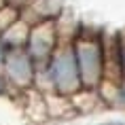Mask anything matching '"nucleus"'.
<instances>
[{
    "mask_svg": "<svg viewBox=\"0 0 125 125\" xmlns=\"http://www.w3.org/2000/svg\"><path fill=\"white\" fill-rule=\"evenodd\" d=\"M72 51L79 68L81 85L87 89L98 87L104 81V55H102V36L93 32H79L72 40Z\"/></svg>",
    "mask_w": 125,
    "mask_h": 125,
    "instance_id": "f257e3e1",
    "label": "nucleus"
},
{
    "mask_svg": "<svg viewBox=\"0 0 125 125\" xmlns=\"http://www.w3.org/2000/svg\"><path fill=\"white\" fill-rule=\"evenodd\" d=\"M47 76H49L51 87L62 95H72L81 89V76L76 68V59H74L72 42H64L53 51L47 64Z\"/></svg>",
    "mask_w": 125,
    "mask_h": 125,
    "instance_id": "f03ea898",
    "label": "nucleus"
},
{
    "mask_svg": "<svg viewBox=\"0 0 125 125\" xmlns=\"http://www.w3.org/2000/svg\"><path fill=\"white\" fill-rule=\"evenodd\" d=\"M57 49V32L55 21H40L30 26V36L26 42V53L32 59L34 68H47L53 51Z\"/></svg>",
    "mask_w": 125,
    "mask_h": 125,
    "instance_id": "7ed1b4c3",
    "label": "nucleus"
},
{
    "mask_svg": "<svg viewBox=\"0 0 125 125\" xmlns=\"http://www.w3.org/2000/svg\"><path fill=\"white\" fill-rule=\"evenodd\" d=\"M4 70L7 76L13 81L17 87H28L34 81V64L28 57L26 49H15V51L4 53Z\"/></svg>",
    "mask_w": 125,
    "mask_h": 125,
    "instance_id": "20e7f679",
    "label": "nucleus"
},
{
    "mask_svg": "<svg viewBox=\"0 0 125 125\" xmlns=\"http://www.w3.org/2000/svg\"><path fill=\"white\" fill-rule=\"evenodd\" d=\"M62 13V0H34L30 7L19 11V19L28 26L40 23V21H53Z\"/></svg>",
    "mask_w": 125,
    "mask_h": 125,
    "instance_id": "39448f33",
    "label": "nucleus"
},
{
    "mask_svg": "<svg viewBox=\"0 0 125 125\" xmlns=\"http://www.w3.org/2000/svg\"><path fill=\"white\" fill-rule=\"evenodd\" d=\"M28 36H30V26L23 19H17L11 28H7L0 34V40H2L4 51H15V49H23L26 47Z\"/></svg>",
    "mask_w": 125,
    "mask_h": 125,
    "instance_id": "423d86ee",
    "label": "nucleus"
},
{
    "mask_svg": "<svg viewBox=\"0 0 125 125\" xmlns=\"http://www.w3.org/2000/svg\"><path fill=\"white\" fill-rule=\"evenodd\" d=\"M17 19H19V11H17V9L9 7V4L4 9H0V34L4 32L7 28H11Z\"/></svg>",
    "mask_w": 125,
    "mask_h": 125,
    "instance_id": "0eeeda50",
    "label": "nucleus"
},
{
    "mask_svg": "<svg viewBox=\"0 0 125 125\" xmlns=\"http://www.w3.org/2000/svg\"><path fill=\"white\" fill-rule=\"evenodd\" d=\"M34 0H7V4L9 7H13V9H17V11H23L26 7H30Z\"/></svg>",
    "mask_w": 125,
    "mask_h": 125,
    "instance_id": "6e6552de",
    "label": "nucleus"
},
{
    "mask_svg": "<svg viewBox=\"0 0 125 125\" xmlns=\"http://www.w3.org/2000/svg\"><path fill=\"white\" fill-rule=\"evenodd\" d=\"M121 68H123V74H125V40L121 38Z\"/></svg>",
    "mask_w": 125,
    "mask_h": 125,
    "instance_id": "1a4fd4ad",
    "label": "nucleus"
},
{
    "mask_svg": "<svg viewBox=\"0 0 125 125\" xmlns=\"http://www.w3.org/2000/svg\"><path fill=\"white\" fill-rule=\"evenodd\" d=\"M4 47H2V40H0V68H2V64H4Z\"/></svg>",
    "mask_w": 125,
    "mask_h": 125,
    "instance_id": "9d476101",
    "label": "nucleus"
},
{
    "mask_svg": "<svg viewBox=\"0 0 125 125\" xmlns=\"http://www.w3.org/2000/svg\"><path fill=\"white\" fill-rule=\"evenodd\" d=\"M119 100H121V102H125V85L119 87Z\"/></svg>",
    "mask_w": 125,
    "mask_h": 125,
    "instance_id": "9b49d317",
    "label": "nucleus"
},
{
    "mask_svg": "<svg viewBox=\"0 0 125 125\" xmlns=\"http://www.w3.org/2000/svg\"><path fill=\"white\" fill-rule=\"evenodd\" d=\"M7 7V0H0V9H4Z\"/></svg>",
    "mask_w": 125,
    "mask_h": 125,
    "instance_id": "f8f14e48",
    "label": "nucleus"
},
{
    "mask_svg": "<svg viewBox=\"0 0 125 125\" xmlns=\"http://www.w3.org/2000/svg\"><path fill=\"white\" fill-rule=\"evenodd\" d=\"M0 91H2V83H0Z\"/></svg>",
    "mask_w": 125,
    "mask_h": 125,
    "instance_id": "ddd939ff",
    "label": "nucleus"
}]
</instances>
